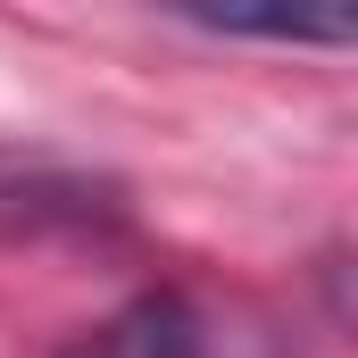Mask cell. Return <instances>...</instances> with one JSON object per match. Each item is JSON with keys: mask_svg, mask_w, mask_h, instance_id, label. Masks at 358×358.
Wrapping results in <instances>:
<instances>
[{"mask_svg": "<svg viewBox=\"0 0 358 358\" xmlns=\"http://www.w3.org/2000/svg\"><path fill=\"white\" fill-rule=\"evenodd\" d=\"M59 358H200V317L183 308L176 292H142V300H125L108 325L76 334Z\"/></svg>", "mask_w": 358, "mask_h": 358, "instance_id": "cell-1", "label": "cell"}, {"mask_svg": "<svg viewBox=\"0 0 358 358\" xmlns=\"http://www.w3.org/2000/svg\"><path fill=\"white\" fill-rule=\"evenodd\" d=\"M208 25H217V34H259V42H350V34H358L342 8H334V17H300V8H292V17H283V8H267V17L208 8Z\"/></svg>", "mask_w": 358, "mask_h": 358, "instance_id": "cell-2", "label": "cell"}]
</instances>
